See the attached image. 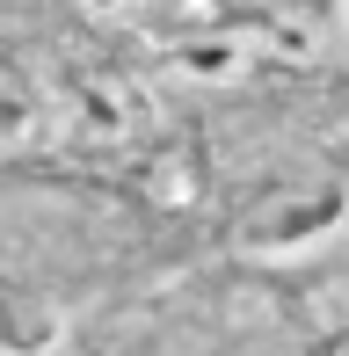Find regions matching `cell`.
I'll return each mask as SVG.
<instances>
[{
	"mask_svg": "<svg viewBox=\"0 0 349 356\" xmlns=\"http://www.w3.org/2000/svg\"><path fill=\"white\" fill-rule=\"evenodd\" d=\"M37 0H0V356H81L73 254L51 225V175L37 131Z\"/></svg>",
	"mask_w": 349,
	"mask_h": 356,
	"instance_id": "6da1fadb",
	"label": "cell"
}]
</instances>
